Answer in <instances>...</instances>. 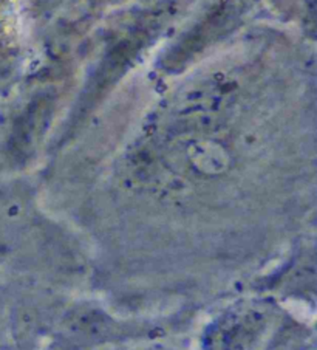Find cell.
Returning <instances> with one entry per match:
<instances>
[{
    "instance_id": "6da1fadb",
    "label": "cell",
    "mask_w": 317,
    "mask_h": 350,
    "mask_svg": "<svg viewBox=\"0 0 317 350\" xmlns=\"http://www.w3.org/2000/svg\"><path fill=\"white\" fill-rule=\"evenodd\" d=\"M150 27H143L141 30H135L130 36L122 39L109 51L104 61L99 64L93 78L85 87L87 99L99 98L104 92H107L111 85H115L122 75L126 73L128 66L138 56L141 49L146 45V40L150 36Z\"/></svg>"
}]
</instances>
